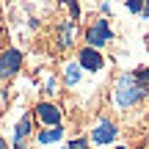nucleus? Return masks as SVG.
Returning <instances> with one entry per match:
<instances>
[{"label":"nucleus","instance_id":"f257e3e1","mask_svg":"<svg viewBox=\"0 0 149 149\" xmlns=\"http://www.w3.org/2000/svg\"><path fill=\"white\" fill-rule=\"evenodd\" d=\"M146 97V88L135 80V74H122L116 80V105L119 108H133Z\"/></svg>","mask_w":149,"mask_h":149},{"label":"nucleus","instance_id":"f03ea898","mask_svg":"<svg viewBox=\"0 0 149 149\" xmlns=\"http://www.w3.org/2000/svg\"><path fill=\"white\" fill-rule=\"evenodd\" d=\"M111 39H113V31H111V25H108L105 19L94 22V25L86 31V42H88V47H91V50H100L102 44H108Z\"/></svg>","mask_w":149,"mask_h":149},{"label":"nucleus","instance_id":"7ed1b4c3","mask_svg":"<svg viewBox=\"0 0 149 149\" xmlns=\"http://www.w3.org/2000/svg\"><path fill=\"white\" fill-rule=\"evenodd\" d=\"M19 66H22V53L19 50H6V53H0V80L11 77Z\"/></svg>","mask_w":149,"mask_h":149},{"label":"nucleus","instance_id":"20e7f679","mask_svg":"<svg viewBox=\"0 0 149 149\" xmlns=\"http://www.w3.org/2000/svg\"><path fill=\"white\" fill-rule=\"evenodd\" d=\"M36 116L42 119L50 127H61V108L53 105V102H39L36 105Z\"/></svg>","mask_w":149,"mask_h":149},{"label":"nucleus","instance_id":"39448f33","mask_svg":"<svg viewBox=\"0 0 149 149\" xmlns=\"http://www.w3.org/2000/svg\"><path fill=\"white\" fill-rule=\"evenodd\" d=\"M102 53L100 50H91V47H83L80 50V69H88V72H97L102 69Z\"/></svg>","mask_w":149,"mask_h":149},{"label":"nucleus","instance_id":"423d86ee","mask_svg":"<svg viewBox=\"0 0 149 149\" xmlns=\"http://www.w3.org/2000/svg\"><path fill=\"white\" fill-rule=\"evenodd\" d=\"M91 135H94L97 144H111V141L119 135V130H116V124H113L111 119H102V122L94 127V133H91Z\"/></svg>","mask_w":149,"mask_h":149},{"label":"nucleus","instance_id":"0eeeda50","mask_svg":"<svg viewBox=\"0 0 149 149\" xmlns=\"http://www.w3.org/2000/svg\"><path fill=\"white\" fill-rule=\"evenodd\" d=\"M28 135H31V116H22L14 130V149H28Z\"/></svg>","mask_w":149,"mask_h":149},{"label":"nucleus","instance_id":"6e6552de","mask_svg":"<svg viewBox=\"0 0 149 149\" xmlns=\"http://www.w3.org/2000/svg\"><path fill=\"white\" fill-rule=\"evenodd\" d=\"M61 135H64V130H61V127H50V130H44V133H39V144H53V141H61Z\"/></svg>","mask_w":149,"mask_h":149},{"label":"nucleus","instance_id":"1a4fd4ad","mask_svg":"<svg viewBox=\"0 0 149 149\" xmlns=\"http://www.w3.org/2000/svg\"><path fill=\"white\" fill-rule=\"evenodd\" d=\"M77 80H80V69H77V64H69V66H66V83L74 86Z\"/></svg>","mask_w":149,"mask_h":149},{"label":"nucleus","instance_id":"9d476101","mask_svg":"<svg viewBox=\"0 0 149 149\" xmlns=\"http://www.w3.org/2000/svg\"><path fill=\"white\" fill-rule=\"evenodd\" d=\"M135 80H138L144 88H149V66H146V69H141L138 74H135Z\"/></svg>","mask_w":149,"mask_h":149},{"label":"nucleus","instance_id":"9b49d317","mask_svg":"<svg viewBox=\"0 0 149 149\" xmlns=\"http://www.w3.org/2000/svg\"><path fill=\"white\" fill-rule=\"evenodd\" d=\"M66 149H88V141L86 138H74V141L66 144Z\"/></svg>","mask_w":149,"mask_h":149},{"label":"nucleus","instance_id":"f8f14e48","mask_svg":"<svg viewBox=\"0 0 149 149\" xmlns=\"http://www.w3.org/2000/svg\"><path fill=\"white\" fill-rule=\"evenodd\" d=\"M69 39H72V25L66 22L64 25V36H61V47H69Z\"/></svg>","mask_w":149,"mask_h":149},{"label":"nucleus","instance_id":"ddd939ff","mask_svg":"<svg viewBox=\"0 0 149 149\" xmlns=\"http://www.w3.org/2000/svg\"><path fill=\"white\" fill-rule=\"evenodd\" d=\"M127 8H130V11H135V14H138V11H141V3H138V0H130V3H127Z\"/></svg>","mask_w":149,"mask_h":149},{"label":"nucleus","instance_id":"4468645a","mask_svg":"<svg viewBox=\"0 0 149 149\" xmlns=\"http://www.w3.org/2000/svg\"><path fill=\"white\" fill-rule=\"evenodd\" d=\"M69 14L72 17H80V6L77 3H69Z\"/></svg>","mask_w":149,"mask_h":149},{"label":"nucleus","instance_id":"2eb2a0df","mask_svg":"<svg viewBox=\"0 0 149 149\" xmlns=\"http://www.w3.org/2000/svg\"><path fill=\"white\" fill-rule=\"evenodd\" d=\"M141 14H144V17H149V3H146V6H141Z\"/></svg>","mask_w":149,"mask_h":149},{"label":"nucleus","instance_id":"dca6fc26","mask_svg":"<svg viewBox=\"0 0 149 149\" xmlns=\"http://www.w3.org/2000/svg\"><path fill=\"white\" fill-rule=\"evenodd\" d=\"M0 149H8V144L3 141V135H0Z\"/></svg>","mask_w":149,"mask_h":149},{"label":"nucleus","instance_id":"f3484780","mask_svg":"<svg viewBox=\"0 0 149 149\" xmlns=\"http://www.w3.org/2000/svg\"><path fill=\"white\" fill-rule=\"evenodd\" d=\"M116 149H127V146H116Z\"/></svg>","mask_w":149,"mask_h":149},{"label":"nucleus","instance_id":"a211bd4d","mask_svg":"<svg viewBox=\"0 0 149 149\" xmlns=\"http://www.w3.org/2000/svg\"><path fill=\"white\" fill-rule=\"evenodd\" d=\"M146 42H149V39H146Z\"/></svg>","mask_w":149,"mask_h":149}]
</instances>
